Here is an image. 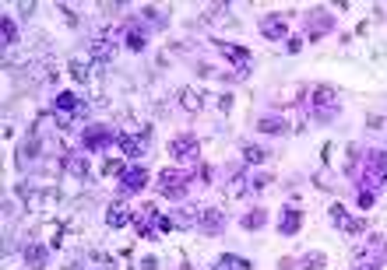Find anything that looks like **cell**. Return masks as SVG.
Returning a JSON list of instances; mask_svg holds the SVG:
<instances>
[{
	"label": "cell",
	"mask_w": 387,
	"mask_h": 270,
	"mask_svg": "<svg viewBox=\"0 0 387 270\" xmlns=\"http://www.w3.org/2000/svg\"><path fill=\"white\" fill-rule=\"evenodd\" d=\"M180 183H187V175H180V172H162V190L169 193V197H183V186Z\"/></svg>",
	"instance_id": "obj_1"
},
{
	"label": "cell",
	"mask_w": 387,
	"mask_h": 270,
	"mask_svg": "<svg viewBox=\"0 0 387 270\" xmlns=\"http://www.w3.org/2000/svg\"><path fill=\"white\" fill-rule=\"evenodd\" d=\"M144 179H148V172H144V169L123 172V186H127V190H141V186H144Z\"/></svg>",
	"instance_id": "obj_2"
},
{
	"label": "cell",
	"mask_w": 387,
	"mask_h": 270,
	"mask_svg": "<svg viewBox=\"0 0 387 270\" xmlns=\"http://www.w3.org/2000/svg\"><path fill=\"white\" fill-rule=\"evenodd\" d=\"M218 270H250V263L240 256H218Z\"/></svg>",
	"instance_id": "obj_3"
},
{
	"label": "cell",
	"mask_w": 387,
	"mask_h": 270,
	"mask_svg": "<svg viewBox=\"0 0 387 270\" xmlns=\"http://www.w3.org/2000/svg\"><path fill=\"white\" fill-rule=\"evenodd\" d=\"M109 224H113V228L127 224V207H123V204H113V207H109Z\"/></svg>",
	"instance_id": "obj_4"
},
{
	"label": "cell",
	"mask_w": 387,
	"mask_h": 270,
	"mask_svg": "<svg viewBox=\"0 0 387 270\" xmlns=\"http://www.w3.org/2000/svg\"><path fill=\"white\" fill-rule=\"evenodd\" d=\"M173 151H176V155H190V158H194V155H197V144L187 141V137H180V141L173 144Z\"/></svg>",
	"instance_id": "obj_5"
},
{
	"label": "cell",
	"mask_w": 387,
	"mask_h": 270,
	"mask_svg": "<svg viewBox=\"0 0 387 270\" xmlns=\"http://www.w3.org/2000/svg\"><path fill=\"white\" fill-rule=\"evenodd\" d=\"M296 228H299V214H296V211H285V218H281V232L292 235Z\"/></svg>",
	"instance_id": "obj_6"
},
{
	"label": "cell",
	"mask_w": 387,
	"mask_h": 270,
	"mask_svg": "<svg viewBox=\"0 0 387 270\" xmlns=\"http://www.w3.org/2000/svg\"><path fill=\"white\" fill-rule=\"evenodd\" d=\"M120 144H123V151H127V155H138L141 147H144V141H141V137H138V141H134V137H120Z\"/></svg>",
	"instance_id": "obj_7"
},
{
	"label": "cell",
	"mask_w": 387,
	"mask_h": 270,
	"mask_svg": "<svg viewBox=\"0 0 387 270\" xmlns=\"http://www.w3.org/2000/svg\"><path fill=\"white\" fill-rule=\"evenodd\" d=\"M243 224H250V228H261V224H264V211H254L250 218H243Z\"/></svg>",
	"instance_id": "obj_8"
},
{
	"label": "cell",
	"mask_w": 387,
	"mask_h": 270,
	"mask_svg": "<svg viewBox=\"0 0 387 270\" xmlns=\"http://www.w3.org/2000/svg\"><path fill=\"white\" fill-rule=\"evenodd\" d=\"M25 256H28V263H35V267H39V263H42V249H39V246H32V249L25 253Z\"/></svg>",
	"instance_id": "obj_9"
},
{
	"label": "cell",
	"mask_w": 387,
	"mask_h": 270,
	"mask_svg": "<svg viewBox=\"0 0 387 270\" xmlns=\"http://www.w3.org/2000/svg\"><path fill=\"white\" fill-rule=\"evenodd\" d=\"M303 263H306L310 270H320V267H324V256H317V253H314V256H306Z\"/></svg>",
	"instance_id": "obj_10"
},
{
	"label": "cell",
	"mask_w": 387,
	"mask_h": 270,
	"mask_svg": "<svg viewBox=\"0 0 387 270\" xmlns=\"http://www.w3.org/2000/svg\"><path fill=\"white\" fill-rule=\"evenodd\" d=\"M56 106H60L64 112H67V109H74V95H60V98H56Z\"/></svg>",
	"instance_id": "obj_11"
},
{
	"label": "cell",
	"mask_w": 387,
	"mask_h": 270,
	"mask_svg": "<svg viewBox=\"0 0 387 270\" xmlns=\"http://www.w3.org/2000/svg\"><path fill=\"white\" fill-rule=\"evenodd\" d=\"M127 42H130V49H141V46H144V39H141V35H134V32L127 35Z\"/></svg>",
	"instance_id": "obj_12"
},
{
	"label": "cell",
	"mask_w": 387,
	"mask_h": 270,
	"mask_svg": "<svg viewBox=\"0 0 387 270\" xmlns=\"http://www.w3.org/2000/svg\"><path fill=\"white\" fill-rule=\"evenodd\" d=\"M246 155H250V161H264V151H261V147H250Z\"/></svg>",
	"instance_id": "obj_13"
},
{
	"label": "cell",
	"mask_w": 387,
	"mask_h": 270,
	"mask_svg": "<svg viewBox=\"0 0 387 270\" xmlns=\"http://www.w3.org/2000/svg\"><path fill=\"white\" fill-rule=\"evenodd\" d=\"M14 39V25L11 21H4V42H11Z\"/></svg>",
	"instance_id": "obj_14"
}]
</instances>
